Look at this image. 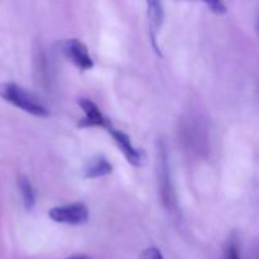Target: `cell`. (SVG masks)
I'll list each match as a JSON object with an SVG mask.
<instances>
[{
  "label": "cell",
  "instance_id": "obj_6",
  "mask_svg": "<svg viewBox=\"0 0 259 259\" xmlns=\"http://www.w3.org/2000/svg\"><path fill=\"white\" fill-rule=\"evenodd\" d=\"M147 14H148L149 28H151L152 43L154 46V50L159 53V50L156 47V34L159 32L162 23L164 19V10L161 2H148L147 4Z\"/></svg>",
  "mask_w": 259,
  "mask_h": 259
},
{
  "label": "cell",
  "instance_id": "obj_10",
  "mask_svg": "<svg viewBox=\"0 0 259 259\" xmlns=\"http://www.w3.org/2000/svg\"><path fill=\"white\" fill-rule=\"evenodd\" d=\"M224 259H240L239 249H238L237 243L230 242L229 244H228L227 250H225Z\"/></svg>",
  "mask_w": 259,
  "mask_h": 259
},
{
  "label": "cell",
  "instance_id": "obj_8",
  "mask_svg": "<svg viewBox=\"0 0 259 259\" xmlns=\"http://www.w3.org/2000/svg\"><path fill=\"white\" fill-rule=\"evenodd\" d=\"M159 174H161V189L162 195H163V200L166 204H171V195L172 190L169 186V180H168V166H167V158L164 152L161 153V166H159Z\"/></svg>",
  "mask_w": 259,
  "mask_h": 259
},
{
  "label": "cell",
  "instance_id": "obj_3",
  "mask_svg": "<svg viewBox=\"0 0 259 259\" xmlns=\"http://www.w3.org/2000/svg\"><path fill=\"white\" fill-rule=\"evenodd\" d=\"M62 52L81 71H88L94 67V60L89 53L88 47L81 40H65L62 45Z\"/></svg>",
  "mask_w": 259,
  "mask_h": 259
},
{
  "label": "cell",
  "instance_id": "obj_5",
  "mask_svg": "<svg viewBox=\"0 0 259 259\" xmlns=\"http://www.w3.org/2000/svg\"><path fill=\"white\" fill-rule=\"evenodd\" d=\"M77 103L85 113V116L78 123L80 128H89V126H105L106 128L109 125L108 119L103 115L100 109L94 101H91L90 99H78Z\"/></svg>",
  "mask_w": 259,
  "mask_h": 259
},
{
  "label": "cell",
  "instance_id": "obj_12",
  "mask_svg": "<svg viewBox=\"0 0 259 259\" xmlns=\"http://www.w3.org/2000/svg\"><path fill=\"white\" fill-rule=\"evenodd\" d=\"M141 259H164L162 253L157 248H148L143 252Z\"/></svg>",
  "mask_w": 259,
  "mask_h": 259
},
{
  "label": "cell",
  "instance_id": "obj_13",
  "mask_svg": "<svg viewBox=\"0 0 259 259\" xmlns=\"http://www.w3.org/2000/svg\"><path fill=\"white\" fill-rule=\"evenodd\" d=\"M66 259H93L91 257H89V255H72V257H68Z\"/></svg>",
  "mask_w": 259,
  "mask_h": 259
},
{
  "label": "cell",
  "instance_id": "obj_11",
  "mask_svg": "<svg viewBox=\"0 0 259 259\" xmlns=\"http://www.w3.org/2000/svg\"><path fill=\"white\" fill-rule=\"evenodd\" d=\"M205 4H206L207 8H209L212 13H215V14L222 15L227 13V8H225V5L223 4L222 2H207L205 3Z\"/></svg>",
  "mask_w": 259,
  "mask_h": 259
},
{
  "label": "cell",
  "instance_id": "obj_4",
  "mask_svg": "<svg viewBox=\"0 0 259 259\" xmlns=\"http://www.w3.org/2000/svg\"><path fill=\"white\" fill-rule=\"evenodd\" d=\"M106 129L111 134L113 139L115 141L116 146H119V148L123 152V154L128 159L129 163L133 164V166H142L144 162V153L142 151H139V149H137L132 144L131 138L121 131H116V129L111 128L110 124L106 126Z\"/></svg>",
  "mask_w": 259,
  "mask_h": 259
},
{
  "label": "cell",
  "instance_id": "obj_1",
  "mask_svg": "<svg viewBox=\"0 0 259 259\" xmlns=\"http://www.w3.org/2000/svg\"><path fill=\"white\" fill-rule=\"evenodd\" d=\"M0 98L34 116L46 118L50 115L48 108L37 96L14 82H5L0 85Z\"/></svg>",
  "mask_w": 259,
  "mask_h": 259
},
{
  "label": "cell",
  "instance_id": "obj_9",
  "mask_svg": "<svg viewBox=\"0 0 259 259\" xmlns=\"http://www.w3.org/2000/svg\"><path fill=\"white\" fill-rule=\"evenodd\" d=\"M19 187H20V191H22L23 204H24V207L27 210H32L35 205V194L32 185H30L29 180L24 176L20 177Z\"/></svg>",
  "mask_w": 259,
  "mask_h": 259
},
{
  "label": "cell",
  "instance_id": "obj_7",
  "mask_svg": "<svg viewBox=\"0 0 259 259\" xmlns=\"http://www.w3.org/2000/svg\"><path fill=\"white\" fill-rule=\"evenodd\" d=\"M111 172H113V166L110 164V162L104 157H96L93 161L89 162L83 176L86 179H99V177L110 175Z\"/></svg>",
  "mask_w": 259,
  "mask_h": 259
},
{
  "label": "cell",
  "instance_id": "obj_2",
  "mask_svg": "<svg viewBox=\"0 0 259 259\" xmlns=\"http://www.w3.org/2000/svg\"><path fill=\"white\" fill-rule=\"evenodd\" d=\"M51 219L60 224L81 225L89 220V209L81 202L53 207L48 212Z\"/></svg>",
  "mask_w": 259,
  "mask_h": 259
}]
</instances>
